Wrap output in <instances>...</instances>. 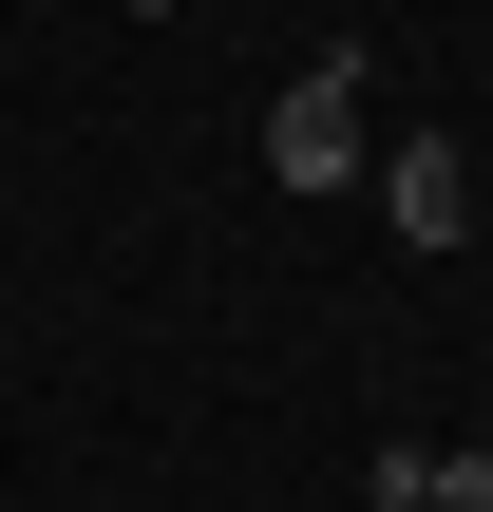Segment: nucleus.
<instances>
[{
	"label": "nucleus",
	"mask_w": 493,
	"mask_h": 512,
	"mask_svg": "<svg viewBox=\"0 0 493 512\" xmlns=\"http://www.w3.org/2000/svg\"><path fill=\"white\" fill-rule=\"evenodd\" d=\"M361 512H437V456H380V475H361Z\"/></svg>",
	"instance_id": "obj_3"
},
{
	"label": "nucleus",
	"mask_w": 493,
	"mask_h": 512,
	"mask_svg": "<svg viewBox=\"0 0 493 512\" xmlns=\"http://www.w3.org/2000/svg\"><path fill=\"white\" fill-rule=\"evenodd\" d=\"M380 209H399V247H456V228H475V152H456V133H399V152H380Z\"/></svg>",
	"instance_id": "obj_2"
},
{
	"label": "nucleus",
	"mask_w": 493,
	"mask_h": 512,
	"mask_svg": "<svg viewBox=\"0 0 493 512\" xmlns=\"http://www.w3.org/2000/svg\"><path fill=\"white\" fill-rule=\"evenodd\" d=\"M437 512H493V456H437Z\"/></svg>",
	"instance_id": "obj_4"
},
{
	"label": "nucleus",
	"mask_w": 493,
	"mask_h": 512,
	"mask_svg": "<svg viewBox=\"0 0 493 512\" xmlns=\"http://www.w3.org/2000/svg\"><path fill=\"white\" fill-rule=\"evenodd\" d=\"M133 19H171V0H133Z\"/></svg>",
	"instance_id": "obj_5"
},
{
	"label": "nucleus",
	"mask_w": 493,
	"mask_h": 512,
	"mask_svg": "<svg viewBox=\"0 0 493 512\" xmlns=\"http://www.w3.org/2000/svg\"><path fill=\"white\" fill-rule=\"evenodd\" d=\"M266 171L285 190H361V57H304L266 95Z\"/></svg>",
	"instance_id": "obj_1"
}]
</instances>
